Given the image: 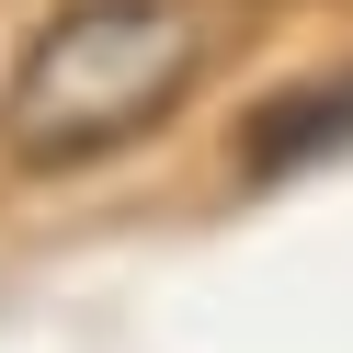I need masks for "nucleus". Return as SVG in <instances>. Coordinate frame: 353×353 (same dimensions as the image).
<instances>
[{
    "label": "nucleus",
    "instance_id": "1",
    "mask_svg": "<svg viewBox=\"0 0 353 353\" xmlns=\"http://www.w3.org/2000/svg\"><path fill=\"white\" fill-rule=\"evenodd\" d=\"M205 69V23L183 0H57L0 80V148L23 171H80L171 125Z\"/></svg>",
    "mask_w": 353,
    "mask_h": 353
},
{
    "label": "nucleus",
    "instance_id": "2",
    "mask_svg": "<svg viewBox=\"0 0 353 353\" xmlns=\"http://www.w3.org/2000/svg\"><path fill=\"white\" fill-rule=\"evenodd\" d=\"M342 148H353V69L307 80V92L262 103V114L239 125V171H251V183H296V171L342 160Z\"/></svg>",
    "mask_w": 353,
    "mask_h": 353
}]
</instances>
